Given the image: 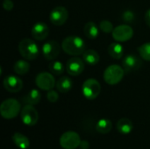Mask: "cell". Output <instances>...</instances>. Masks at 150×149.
Returning a JSON list of instances; mask_svg holds the SVG:
<instances>
[{
  "mask_svg": "<svg viewBox=\"0 0 150 149\" xmlns=\"http://www.w3.org/2000/svg\"><path fill=\"white\" fill-rule=\"evenodd\" d=\"M62 47L66 54L73 56H77L84 53L85 42L79 36L70 35L66 37L62 40Z\"/></svg>",
  "mask_w": 150,
  "mask_h": 149,
  "instance_id": "cell-1",
  "label": "cell"
},
{
  "mask_svg": "<svg viewBox=\"0 0 150 149\" xmlns=\"http://www.w3.org/2000/svg\"><path fill=\"white\" fill-rule=\"evenodd\" d=\"M80 135L74 131H68L62 134L60 138V145L64 149H76L80 146Z\"/></svg>",
  "mask_w": 150,
  "mask_h": 149,
  "instance_id": "cell-6",
  "label": "cell"
},
{
  "mask_svg": "<svg viewBox=\"0 0 150 149\" xmlns=\"http://www.w3.org/2000/svg\"><path fill=\"white\" fill-rule=\"evenodd\" d=\"M134 128L133 122L127 118H122L117 122V130L122 134H129Z\"/></svg>",
  "mask_w": 150,
  "mask_h": 149,
  "instance_id": "cell-17",
  "label": "cell"
},
{
  "mask_svg": "<svg viewBox=\"0 0 150 149\" xmlns=\"http://www.w3.org/2000/svg\"><path fill=\"white\" fill-rule=\"evenodd\" d=\"M35 83L42 90H50L55 86V79L50 72H41L35 78Z\"/></svg>",
  "mask_w": 150,
  "mask_h": 149,
  "instance_id": "cell-8",
  "label": "cell"
},
{
  "mask_svg": "<svg viewBox=\"0 0 150 149\" xmlns=\"http://www.w3.org/2000/svg\"><path fill=\"white\" fill-rule=\"evenodd\" d=\"M11 139H12L13 143L19 149H27L30 146V141H29L28 138L20 133H14L12 135Z\"/></svg>",
  "mask_w": 150,
  "mask_h": 149,
  "instance_id": "cell-21",
  "label": "cell"
},
{
  "mask_svg": "<svg viewBox=\"0 0 150 149\" xmlns=\"http://www.w3.org/2000/svg\"><path fill=\"white\" fill-rule=\"evenodd\" d=\"M124 75L125 70L123 67L112 64L105 68L104 72V80L109 85H116L123 79Z\"/></svg>",
  "mask_w": 150,
  "mask_h": 149,
  "instance_id": "cell-4",
  "label": "cell"
},
{
  "mask_svg": "<svg viewBox=\"0 0 150 149\" xmlns=\"http://www.w3.org/2000/svg\"><path fill=\"white\" fill-rule=\"evenodd\" d=\"M138 51L143 60L150 61V42L142 44L141 47H138Z\"/></svg>",
  "mask_w": 150,
  "mask_h": 149,
  "instance_id": "cell-26",
  "label": "cell"
},
{
  "mask_svg": "<svg viewBox=\"0 0 150 149\" xmlns=\"http://www.w3.org/2000/svg\"><path fill=\"white\" fill-rule=\"evenodd\" d=\"M101 86L98 81L94 78H89L83 83L82 92L85 98L88 100H94L100 94Z\"/></svg>",
  "mask_w": 150,
  "mask_h": 149,
  "instance_id": "cell-5",
  "label": "cell"
},
{
  "mask_svg": "<svg viewBox=\"0 0 150 149\" xmlns=\"http://www.w3.org/2000/svg\"><path fill=\"white\" fill-rule=\"evenodd\" d=\"M112 124L111 122V120L107 119H101L98 121L97 125H96V130L102 134H106L108 133H110V131L112 130Z\"/></svg>",
  "mask_w": 150,
  "mask_h": 149,
  "instance_id": "cell-23",
  "label": "cell"
},
{
  "mask_svg": "<svg viewBox=\"0 0 150 149\" xmlns=\"http://www.w3.org/2000/svg\"><path fill=\"white\" fill-rule=\"evenodd\" d=\"M83 33L87 38L93 40L98 36L99 30H98V27L95 22L90 21V22H87L85 24V25L83 27Z\"/></svg>",
  "mask_w": 150,
  "mask_h": 149,
  "instance_id": "cell-19",
  "label": "cell"
},
{
  "mask_svg": "<svg viewBox=\"0 0 150 149\" xmlns=\"http://www.w3.org/2000/svg\"><path fill=\"white\" fill-rule=\"evenodd\" d=\"M122 19L126 23H134L135 20V15L132 11H126L122 14Z\"/></svg>",
  "mask_w": 150,
  "mask_h": 149,
  "instance_id": "cell-28",
  "label": "cell"
},
{
  "mask_svg": "<svg viewBox=\"0 0 150 149\" xmlns=\"http://www.w3.org/2000/svg\"><path fill=\"white\" fill-rule=\"evenodd\" d=\"M13 69H14V72L18 75H20V76L25 75L26 73H28L30 69V65L26 61L19 60L15 62L13 66Z\"/></svg>",
  "mask_w": 150,
  "mask_h": 149,
  "instance_id": "cell-24",
  "label": "cell"
},
{
  "mask_svg": "<svg viewBox=\"0 0 150 149\" xmlns=\"http://www.w3.org/2000/svg\"><path fill=\"white\" fill-rule=\"evenodd\" d=\"M40 97H41L40 92L38 90L33 89V90H30V91L25 96L23 101H24V103H25L26 105H34L39 104V102L40 101Z\"/></svg>",
  "mask_w": 150,
  "mask_h": 149,
  "instance_id": "cell-22",
  "label": "cell"
},
{
  "mask_svg": "<svg viewBox=\"0 0 150 149\" xmlns=\"http://www.w3.org/2000/svg\"><path fill=\"white\" fill-rule=\"evenodd\" d=\"M69 18V11L64 6L54 7L49 14V20L54 25H62Z\"/></svg>",
  "mask_w": 150,
  "mask_h": 149,
  "instance_id": "cell-10",
  "label": "cell"
},
{
  "mask_svg": "<svg viewBox=\"0 0 150 149\" xmlns=\"http://www.w3.org/2000/svg\"><path fill=\"white\" fill-rule=\"evenodd\" d=\"M20 103L14 98L4 100L0 105L1 116L5 119H11L16 118L20 112Z\"/></svg>",
  "mask_w": 150,
  "mask_h": 149,
  "instance_id": "cell-3",
  "label": "cell"
},
{
  "mask_svg": "<svg viewBox=\"0 0 150 149\" xmlns=\"http://www.w3.org/2000/svg\"><path fill=\"white\" fill-rule=\"evenodd\" d=\"M112 38L118 42H125L134 36V29L128 25H120L112 31Z\"/></svg>",
  "mask_w": 150,
  "mask_h": 149,
  "instance_id": "cell-9",
  "label": "cell"
},
{
  "mask_svg": "<svg viewBox=\"0 0 150 149\" xmlns=\"http://www.w3.org/2000/svg\"><path fill=\"white\" fill-rule=\"evenodd\" d=\"M89 142L88 141H81V143H80V146H79V148L81 149H88L89 148Z\"/></svg>",
  "mask_w": 150,
  "mask_h": 149,
  "instance_id": "cell-32",
  "label": "cell"
},
{
  "mask_svg": "<svg viewBox=\"0 0 150 149\" xmlns=\"http://www.w3.org/2000/svg\"><path fill=\"white\" fill-rule=\"evenodd\" d=\"M56 88L59 92L62 93H68L71 90L72 86H73V82L72 80L68 77V76H62L58 79L56 82Z\"/></svg>",
  "mask_w": 150,
  "mask_h": 149,
  "instance_id": "cell-16",
  "label": "cell"
},
{
  "mask_svg": "<svg viewBox=\"0 0 150 149\" xmlns=\"http://www.w3.org/2000/svg\"><path fill=\"white\" fill-rule=\"evenodd\" d=\"M18 51L22 57L29 61L35 60L40 54L38 46L31 39H23L18 44Z\"/></svg>",
  "mask_w": 150,
  "mask_h": 149,
  "instance_id": "cell-2",
  "label": "cell"
},
{
  "mask_svg": "<svg viewBox=\"0 0 150 149\" xmlns=\"http://www.w3.org/2000/svg\"><path fill=\"white\" fill-rule=\"evenodd\" d=\"M142 60L135 54H127L122 61V67L125 72L127 73L137 70L142 66Z\"/></svg>",
  "mask_w": 150,
  "mask_h": 149,
  "instance_id": "cell-13",
  "label": "cell"
},
{
  "mask_svg": "<svg viewBox=\"0 0 150 149\" xmlns=\"http://www.w3.org/2000/svg\"><path fill=\"white\" fill-rule=\"evenodd\" d=\"M83 60L86 64L95 66L99 61V54L93 49H88L83 54Z\"/></svg>",
  "mask_w": 150,
  "mask_h": 149,
  "instance_id": "cell-18",
  "label": "cell"
},
{
  "mask_svg": "<svg viewBox=\"0 0 150 149\" xmlns=\"http://www.w3.org/2000/svg\"><path fill=\"white\" fill-rule=\"evenodd\" d=\"M47 98L49 102L51 103H55L58 101L59 99V95L58 93L55 91V90H50L47 91Z\"/></svg>",
  "mask_w": 150,
  "mask_h": 149,
  "instance_id": "cell-29",
  "label": "cell"
},
{
  "mask_svg": "<svg viewBox=\"0 0 150 149\" xmlns=\"http://www.w3.org/2000/svg\"><path fill=\"white\" fill-rule=\"evenodd\" d=\"M84 61L78 57L70 58L66 64V69L69 75L72 76H79L84 70Z\"/></svg>",
  "mask_w": 150,
  "mask_h": 149,
  "instance_id": "cell-12",
  "label": "cell"
},
{
  "mask_svg": "<svg viewBox=\"0 0 150 149\" xmlns=\"http://www.w3.org/2000/svg\"><path fill=\"white\" fill-rule=\"evenodd\" d=\"M108 54L113 59L119 60L120 59L124 54V47L119 42H113L111 43L108 47Z\"/></svg>",
  "mask_w": 150,
  "mask_h": 149,
  "instance_id": "cell-20",
  "label": "cell"
},
{
  "mask_svg": "<svg viewBox=\"0 0 150 149\" xmlns=\"http://www.w3.org/2000/svg\"><path fill=\"white\" fill-rule=\"evenodd\" d=\"M145 21L147 25L150 27V9H149L145 13Z\"/></svg>",
  "mask_w": 150,
  "mask_h": 149,
  "instance_id": "cell-31",
  "label": "cell"
},
{
  "mask_svg": "<svg viewBox=\"0 0 150 149\" xmlns=\"http://www.w3.org/2000/svg\"><path fill=\"white\" fill-rule=\"evenodd\" d=\"M48 69H49V72L52 73L53 75L60 76V75H62L63 73L64 67H63V64L61 61H52L51 63H49Z\"/></svg>",
  "mask_w": 150,
  "mask_h": 149,
  "instance_id": "cell-25",
  "label": "cell"
},
{
  "mask_svg": "<svg viewBox=\"0 0 150 149\" xmlns=\"http://www.w3.org/2000/svg\"><path fill=\"white\" fill-rule=\"evenodd\" d=\"M49 33L48 26L43 22H37L33 25L32 28V36L37 40H45Z\"/></svg>",
  "mask_w": 150,
  "mask_h": 149,
  "instance_id": "cell-15",
  "label": "cell"
},
{
  "mask_svg": "<svg viewBox=\"0 0 150 149\" xmlns=\"http://www.w3.org/2000/svg\"><path fill=\"white\" fill-rule=\"evenodd\" d=\"M14 6V4L11 0H4L3 2V8L5 11H11Z\"/></svg>",
  "mask_w": 150,
  "mask_h": 149,
  "instance_id": "cell-30",
  "label": "cell"
},
{
  "mask_svg": "<svg viewBox=\"0 0 150 149\" xmlns=\"http://www.w3.org/2000/svg\"><path fill=\"white\" fill-rule=\"evenodd\" d=\"M20 118L23 124L28 126H33L37 124L39 119V114L33 105H26L21 110Z\"/></svg>",
  "mask_w": 150,
  "mask_h": 149,
  "instance_id": "cell-7",
  "label": "cell"
},
{
  "mask_svg": "<svg viewBox=\"0 0 150 149\" xmlns=\"http://www.w3.org/2000/svg\"><path fill=\"white\" fill-rule=\"evenodd\" d=\"M61 52V47L59 43L55 40H49L43 44L42 46V54L46 60L52 61L54 60Z\"/></svg>",
  "mask_w": 150,
  "mask_h": 149,
  "instance_id": "cell-11",
  "label": "cell"
},
{
  "mask_svg": "<svg viewBox=\"0 0 150 149\" xmlns=\"http://www.w3.org/2000/svg\"><path fill=\"white\" fill-rule=\"evenodd\" d=\"M4 87L11 93H17L23 88V82L18 76H8L4 79Z\"/></svg>",
  "mask_w": 150,
  "mask_h": 149,
  "instance_id": "cell-14",
  "label": "cell"
},
{
  "mask_svg": "<svg viewBox=\"0 0 150 149\" xmlns=\"http://www.w3.org/2000/svg\"><path fill=\"white\" fill-rule=\"evenodd\" d=\"M99 28L102 32L105 33H110L112 32L113 31V25L109 21V20H102L99 23Z\"/></svg>",
  "mask_w": 150,
  "mask_h": 149,
  "instance_id": "cell-27",
  "label": "cell"
}]
</instances>
